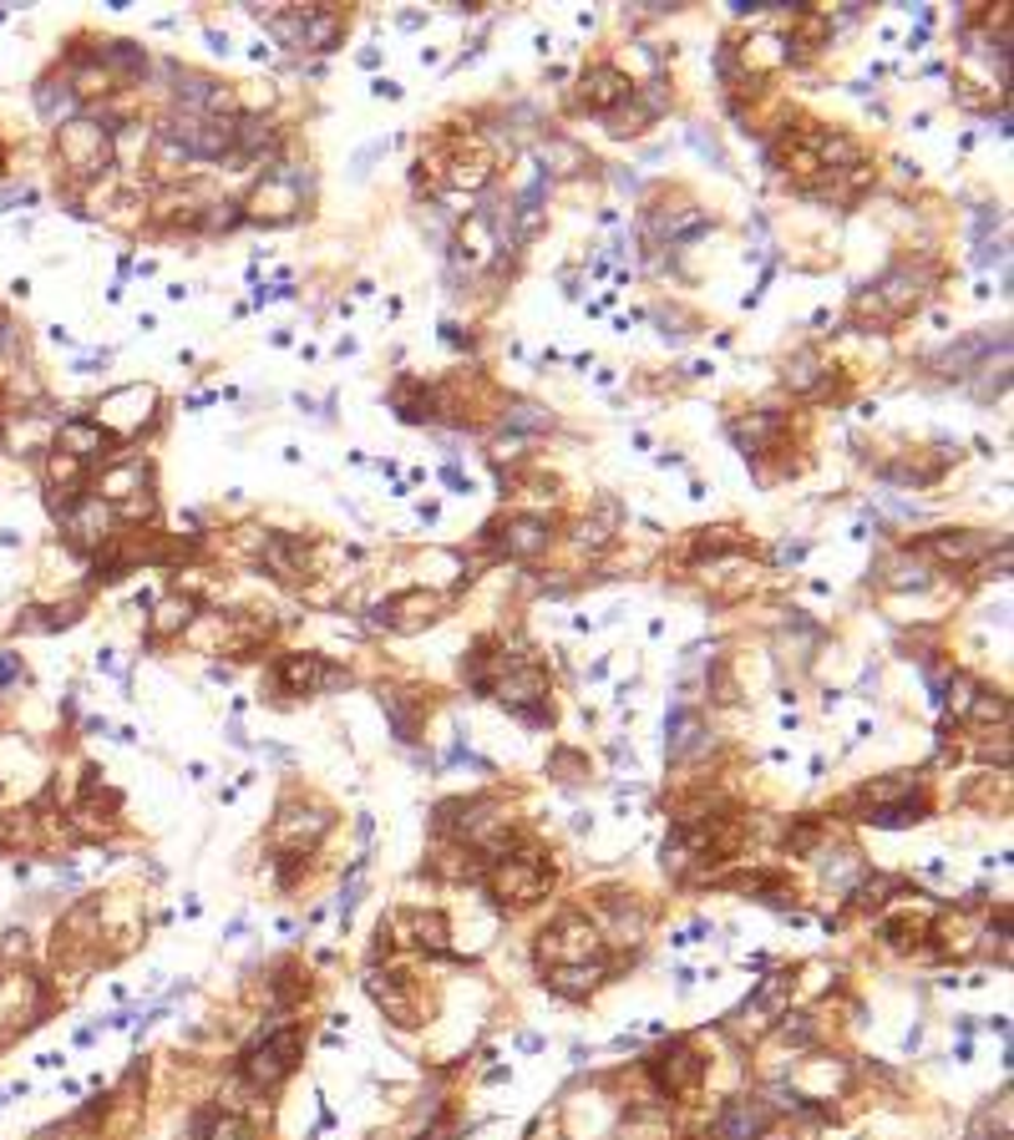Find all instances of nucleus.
I'll return each instance as SVG.
<instances>
[{
    "instance_id": "1",
    "label": "nucleus",
    "mask_w": 1014,
    "mask_h": 1140,
    "mask_svg": "<svg viewBox=\"0 0 1014 1140\" xmlns=\"http://www.w3.org/2000/svg\"><path fill=\"white\" fill-rule=\"evenodd\" d=\"M300 1059V1029H265L244 1054V1080L254 1090H274Z\"/></svg>"
},
{
    "instance_id": "2",
    "label": "nucleus",
    "mask_w": 1014,
    "mask_h": 1140,
    "mask_svg": "<svg viewBox=\"0 0 1014 1140\" xmlns=\"http://www.w3.org/2000/svg\"><path fill=\"white\" fill-rule=\"evenodd\" d=\"M599 953H603L599 928H594L588 918H578V912H563V918L543 933V958L553 968L559 964H594Z\"/></svg>"
},
{
    "instance_id": "3",
    "label": "nucleus",
    "mask_w": 1014,
    "mask_h": 1140,
    "mask_svg": "<svg viewBox=\"0 0 1014 1140\" xmlns=\"http://www.w3.org/2000/svg\"><path fill=\"white\" fill-rule=\"evenodd\" d=\"M498 695H502V704H508L513 715H523L528 725H543V720H548V710H543V700H548V674L538 670V664H508Z\"/></svg>"
},
{
    "instance_id": "4",
    "label": "nucleus",
    "mask_w": 1014,
    "mask_h": 1140,
    "mask_svg": "<svg viewBox=\"0 0 1014 1140\" xmlns=\"http://www.w3.org/2000/svg\"><path fill=\"white\" fill-rule=\"evenodd\" d=\"M771 1126H777V1105L761 1095H735L716 1115V1136L721 1140H761Z\"/></svg>"
},
{
    "instance_id": "5",
    "label": "nucleus",
    "mask_w": 1014,
    "mask_h": 1140,
    "mask_svg": "<svg viewBox=\"0 0 1014 1140\" xmlns=\"http://www.w3.org/2000/svg\"><path fill=\"white\" fill-rule=\"evenodd\" d=\"M300 204H305V183L294 173H284V168H274V173L254 188L249 198V219H265V223H290L294 213H300Z\"/></svg>"
},
{
    "instance_id": "6",
    "label": "nucleus",
    "mask_w": 1014,
    "mask_h": 1140,
    "mask_svg": "<svg viewBox=\"0 0 1014 1140\" xmlns=\"http://www.w3.org/2000/svg\"><path fill=\"white\" fill-rule=\"evenodd\" d=\"M57 147L76 173H97V168L112 162V137H107V127H97V122H66Z\"/></svg>"
},
{
    "instance_id": "7",
    "label": "nucleus",
    "mask_w": 1014,
    "mask_h": 1140,
    "mask_svg": "<svg viewBox=\"0 0 1014 1140\" xmlns=\"http://www.w3.org/2000/svg\"><path fill=\"white\" fill-rule=\"evenodd\" d=\"M548 887V867L538 862V851H523V857H502L498 872H492V897H513V903H528Z\"/></svg>"
},
{
    "instance_id": "8",
    "label": "nucleus",
    "mask_w": 1014,
    "mask_h": 1140,
    "mask_svg": "<svg viewBox=\"0 0 1014 1140\" xmlns=\"http://www.w3.org/2000/svg\"><path fill=\"white\" fill-rule=\"evenodd\" d=\"M649 1075H655V1084H660L664 1095H691L695 1084H700V1075H706V1059L695 1050H685V1044H670L664 1054L649 1059Z\"/></svg>"
},
{
    "instance_id": "9",
    "label": "nucleus",
    "mask_w": 1014,
    "mask_h": 1140,
    "mask_svg": "<svg viewBox=\"0 0 1014 1140\" xmlns=\"http://www.w3.org/2000/svg\"><path fill=\"white\" fill-rule=\"evenodd\" d=\"M274 679L284 685V695H315V689H335L345 674H340L335 664L315 659V654H284L280 664H274Z\"/></svg>"
},
{
    "instance_id": "10",
    "label": "nucleus",
    "mask_w": 1014,
    "mask_h": 1140,
    "mask_svg": "<svg viewBox=\"0 0 1014 1140\" xmlns=\"http://www.w3.org/2000/svg\"><path fill=\"white\" fill-rule=\"evenodd\" d=\"M57 512H61V523H66V532H72L76 548H97V542L107 538L102 498H76V502H66V507H57Z\"/></svg>"
},
{
    "instance_id": "11",
    "label": "nucleus",
    "mask_w": 1014,
    "mask_h": 1140,
    "mask_svg": "<svg viewBox=\"0 0 1014 1140\" xmlns=\"http://www.w3.org/2000/svg\"><path fill=\"white\" fill-rule=\"evenodd\" d=\"M630 91H634V82L624 72H614V66H594V72L584 76V107L588 112H614L619 102H630Z\"/></svg>"
},
{
    "instance_id": "12",
    "label": "nucleus",
    "mask_w": 1014,
    "mask_h": 1140,
    "mask_svg": "<svg viewBox=\"0 0 1014 1140\" xmlns=\"http://www.w3.org/2000/svg\"><path fill=\"white\" fill-rule=\"evenodd\" d=\"M370 998L381 1004L396 1023H416V1004H412V973H391V979H370Z\"/></svg>"
},
{
    "instance_id": "13",
    "label": "nucleus",
    "mask_w": 1014,
    "mask_h": 1140,
    "mask_svg": "<svg viewBox=\"0 0 1014 1140\" xmlns=\"http://www.w3.org/2000/svg\"><path fill=\"white\" fill-rule=\"evenodd\" d=\"M502 548H508V557H538L548 548V523L543 517H517V523H508Z\"/></svg>"
},
{
    "instance_id": "14",
    "label": "nucleus",
    "mask_w": 1014,
    "mask_h": 1140,
    "mask_svg": "<svg viewBox=\"0 0 1014 1140\" xmlns=\"http://www.w3.org/2000/svg\"><path fill=\"white\" fill-rule=\"evenodd\" d=\"M599 973H603V964L594 958V964H559L553 973H548V989L553 994H563V998H584L594 983H599Z\"/></svg>"
},
{
    "instance_id": "15",
    "label": "nucleus",
    "mask_w": 1014,
    "mask_h": 1140,
    "mask_svg": "<svg viewBox=\"0 0 1014 1140\" xmlns=\"http://www.w3.org/2000/svg\"><path fill=\"white\" fill-rule=\"evenodd\" d=\"M786 1004H792V973H771V979L750 994L746 1014H761V1019H786Z\"/></svg>"
},
{
    "instance_id": "16",
    "label": "nucleus",
    "mask_w": 1014,
    "mask_h": 1140,
    "mask_svg": "<svg viewBox=\"0 0 1014 1140\" xmlns=\"http://www.w3.org/2000/svg\"><path fill=\"white\" fill-rule=\"evenodd\" d=\"M706 725L695 710H675L670 715V756H691V750H706Z\"/></svg>"
},
{
    "instance_id": "17",
    "label": "nucleus",
    "mask_w": 1014,
    "mask_h": 1140,
    "mask_svg": "<svg viewBox=\"0 0 1014 1140\" xmlns=\"http://www.w3.org/2000/svg\"><path fill=\"white\" fill-rule=\"evenodd\" d=\"M61 437H66L61 452H72L76 462H87V456H97L107 446V431L97 421H66V426H61Z\"/></svg>"
},
{
    "instance_id": "18",
    "label": "nucleus",
    "mask_w": 1014,
    "mask_h": 1140,
    "mask_svg": "<svg viewBox=\"0 0 1014 1140\" xmlns=\"http://www.w3.org/2000/svg\"><path fill=\"white\" fill-rule=\"evenodd\" d=\"M97 66H102L107 76H112V72L137 76L147 66V57H143V46H133V41H107L102 51H97Z\"/></svg>"
},
{
    "instance_id": "19",
    "label": "nucleus",
    "mask_w": 1014,
    "mask_h": 1140,
    "mask_svg": "<svg viewBox=\"0 0 1014 1140\" xmlns=\"http://www.w3.org/2000/svg\"><path fill=\"white\" fill-rule=\"evenodd\" d=\"M198 1136L204 1140H259V1130L244 1120V1115H198Z\"/></svg>"
},
{
    "instance_id": "20",
    "label": "nucleus",
    "mask_w": 1014,
    "mask_h": 1140,
    "mask_svg": "<svg viewBox=\"0 0 1014 1140\" xmlns=\"http://www.w3.org/2000/svg\"><path fill=\"white\" fill-rule=\"evenodd\" d=\"M36 107H41L46 122H61V127H66V122L76 118V91L72 87L57 91V82H41V87H36Z\"/></svg>"
},
{
    "instance_id": "21",
    "label": "nucleus",
    "mask_w": 1014,
    "mask_h": 1140,
    "mask_svg": "<svg viewBox=\"0 0 1014 1140\" xmlns=\"http://www.w3.org/2000/svg\"><path fill=\"white\" fill-rule=\"evenodd\" d=\"M147 487V467L127 462V467H112L102 477V498H118V502H137V492Z\"/></svg>"
},
{
    "instance_id": "22",
    "label": "nucleus",
    "mask_w": 1014,
    "mask_h": 1140,
    "mask_svg": "<svg viewBox=\"0 0 1014 1140\" xmlns=\"http://www.w3.org/2000/svg\"><path fill=\"white\" fill-rule=\"evenodd\" d=\"M928 548H933L943 563H974V557L985 553V538H974V532H939Z\"/></svg>"
},
{
    "instance_id": "23",
    "label": "nucleus",
    "mask_w": 1014,
    "mask_h": 1140,
    "mask_svg": "<svg viewBox=\"0 0 1014 1140\" xmlns=\"http://www.w3.org/2000/svg\"><path fill=\"white\" fill-rule=\"evenodd\" d=\"M492 249H498V244H492V223L477 213V219L462 229V259H467L472 269H482V263L492 259Z\"/></svg>"
},
{
    "instance_id": "24",
    "label": "nucleus",
    "mask_w": 1014,
    "mask_h": 1140,
    "mask_svg": "<svg viewBox=\"0 0 1014 1140\" xmlns=\"http://www.w3.org/2000/svg\"><path fill=\"white\" fill-rule=\"evenodd\" d=\"M188 618H193L188 599H162L158 618H152V639H173V634H183V629H188Z\"/></svg>"
},
{
    "instance_id": "25",
    "label": "nucleus",
    "mask_w": 1014,
    "mask_h": 1140,
    "mask_svg": "<svg viewBox=\"0 0 1014 1140\" xmlns=\"http://www.w3.org/2000/svg\"><path fill=\"white\" fill-rule=\"evenodd\" d=\"M381 704H386V715H391V725H396L401 740H416V704L406 700V689H386Z\"/></svg>"
},
{
    "instance_id": "26",
    "label": "nucleus",
    "mask_w": 1014,
    "mask_h": 1140,
    "mask_svg": "<svg viewBox=\"0 0 1014 1140\" xmlns=\"http://www.w3.org/2000/svg\"><path fill=\"white\" fill-rule=\"evenodd\" d=\"M406 928H412V943H422V948H447V922H441V912H406Z\"/></svg>"
},
{
    "instance_id": "27",
    "label": "nucleus",
    "mask_w": 1014,
    "mask_h": 1140,
    "mask_svg": "<svg viewBox=\"0 0 1014 1140\" xmlns=\"http://www.w3.org/2000/svg\"><path fill=\"white\" fill-rule=\"evenodd\" d=\"M863 821H872V826H908V821H924V801L903 796V801H893V806H872Z\"/></svg>"
},
{
    "instance_id": "28",
    "label": "nucleus",
    "mask_w": 1014,
    "mask_h": 1140,
    "mask_svg": "<svg viewBox=\"0 0 1014 1140\" xmlns=\"http://www.w3.org/2000/svg\"><path fill=\"white\" fill-rule=\"evenodd\" d=\"M543 162L553 168V173H578V168H594V162H588L574 143H563V137H553V143L543 147Z\"/></svg>"
},
{
    "instance_id": "29",
    "label": "nucleus",
    "mask_w": 1014,
    "mask_h": 1140,
    "mask_svg": "<svg viewBox=\"0 0 1014 1140\" xmlns=\"http://www.w3.org/2000/svg\"><path fill=\"white\" fill-rule=\"evenodd\" d=\"M863 878V857L857 851H838V867L827 862V887H853Z\"/></svg>"
},
{
    "instance_id": "30",
    "label": "nucleus",
    "mask_w": 1014,
    "mask_h": 1140,
    "mask_svg": "<svg viewBox=\"0 0 1014 1140\" xmlns=\"http://www.w3.org/2000/svg\"><path fill=\"white\" fill-rule=\"evenodd\" d=\"M502 421L513 426V431H543V426H553V416H548L543 406H528V401H523V406H513Z\"/></svg>"
},
{
    "instance_id": "31",
    "label": "nucleus",
    "mask_w": 1014,
    "mask_h": 1140,
    "mask_svg": "<svg viewBox=\"0 0 1014 1140\" xmlns=\"http://www.w3.org/2000/svg\"><path fill=\"white\" fill-rule=\"evenodd\" d=\"M924 928L928 922H918V918H893V922H882V937H888L893 948H908V943H918Z\"/></svg>"
},
{
    "instance_id": "32",
    "label": "nucleus",
    "mask_w": 1014,
    "mask_h": 1140,
    "mask_svg": "<svg viewBox=\"0 0 1014 1140\" xmlns=\"http://www.w3.org/2000/svg\"><path fill=\"white\" fill-rule=\"evenodd\" d=\"M548 771L559 775V781H578V775H584L588 765H584V756H574V750H559V756H553V765H548Z\"/></svg>"
},
{
    "instance_id": "33",
    "label": "nucleus",
    "mask_w": 1014,
    "mask_h": 1140,
    "mask_svg": "<svg viewBox=\"0 0 1014 1140\" xmlns=\"http://www.w3.org/2000/svg\"><path fill=\"white\" fill-rule=\"evenodd\" d=\"M777 1039H781V1044H796V1050H807V1044H811V1023L796 1014L792 1023H781V1029H777Z\"/></svg>"
},
{
    "instance_id": "34",
    "label": "nucleus",
    "mask_w": 1014,
    "mask_h": 1140,
    "mask_svg": "<svg viewBox=\"0 0 1014 1140\" xmlns=\"http://www.w3.org/2000/svg\"><path fill=\"white\" fill-rule=\"evenodd\" d=\"M969 715L974 720H1004V700H994V695H974Z\"/></svg>"
},
{
    "instance_id": "35",
    "label": "nucleus",
    "mask_w": 1014,
    "mask_h": 1140,
    "mask_svg": "<svg viewBox=\"0 0 1014 1140\" xmlns=\"http://www.w3.org/2000/svg\"><path fill=\"white\" fill-rule=\"evenodd\" d=\"M817 836H822V832H817V821H802V826L786 836V847H792V851H807V847H817Z\"/></svg>"
},
{
    "instance_id": "36",
    "label": "nucleus",
    "mask_w": 1014,
    "mask_h": 1140,
    "mask_svg": "<svg viewBox=\"0 0 1014 1140\" xmlns=\"http://www.w3.org/2000/svg\"><path fill=\"white\" fill-rule=\"evenodd\" d=\"M811 376H817V360H811V355H802V360H796V370H786V380H792L796 391H807Z\"/></svg>"
},
{
    "instance_id": "37",
    "label": "nucleus",
    "mask_w": 1014,
    "mask_h": 1140,
    "mask_svg": "<svg viewBox=\"0 0 1014 1140\" xmlns=\"http://www.w3.org/2000/svg\"><path fill=\"white\" fill-rule=\"evenodd\" d=\"M441 477H447V482H452L456 492H472V482H467V477H462V471H456V467H447V471H441Z\"/></svg>"
},
{
    "instance_id": "38",
    "label": "nucleus",
    "mask_w": 1014,
    "mask_h": 1140,
    "mask_svg": "<svg viewBox=\"0 0 1014 1140\" xmlns=\"http://www.w3.org/2000/svg\"><path fill=\"white\" fill-rule=\"evenodd\" d=\"M15 674H21V670H15V659L0 654V679H15Z\"/></svg>"
},
{
    "instance_id": "39",
    "label": "nucleus",
    "mask_w": 1014,
    "mask_h": 1140,
    "mask_svg": "<svg viewBox=\"0 0 1014 1140\" xmlns=\"http://www.w3.org/2000/svg\"><path fill=\"white\" fill-rule=\"evenodd\" d=\"M5 340H11V330H5V320H0V345H5Z\"/></svg>"
}]
</instances>
